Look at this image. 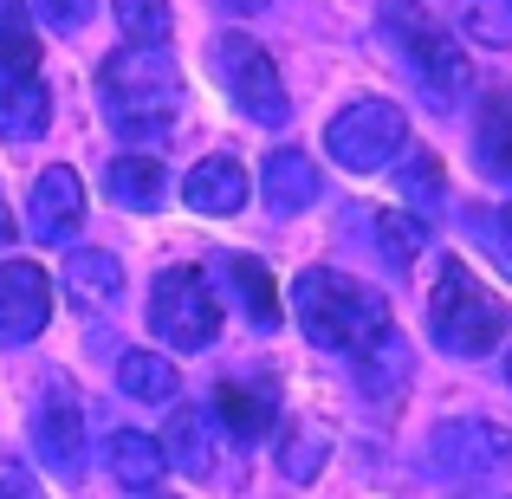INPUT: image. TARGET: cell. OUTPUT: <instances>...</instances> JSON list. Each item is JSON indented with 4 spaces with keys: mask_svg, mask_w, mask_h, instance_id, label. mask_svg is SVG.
Returning a JSON list of instances; mask_svg holds the SVG:
<instances>
[{
    "mask_svg": "<svg viewBox=\"0 0 512 499\" xmlns=\"http://www.w3.org/2000/svg\"><path fill=\"white\" fill-rule=\"evenodd\" d=\"M227 13H266V0H221Z\"/></svg>",
    "mask_w": 512,
    "mask_h": 499,
    "instance_id": "cell-34",
    "label": "cell"
},
{
    "mask_svg": "<svg viewBox=\"0 0 512 499\" xmlns=\"http://www.w3.org/2000/svg\"><path fill=\"white\" fill-rule=\"evenodd\" d=\"M506 383H512V350H506Z\"/></svg>",
    "mask_w": 512,
    "mask_h": 499,
    "instance_id": "cell-35",
    "label": "cell"
},
{
    "mask_svg": "<svg viewBox=\"0 0 512 499\" xmlns=\"http://www.w3.org/2000/svg\"><path fill=\"white\" fill-rule=\"evenodd\" d=\"M357 221H370V234H376V247H383L389 266H409L415 253L428 247V221H415L409 208H363Z\"/></svg>",
    "mask_w": 512,
    "mask_h": 499,
    "instance_id": "cell-25",
    "label": "cell"
},
{
    "mask_svg": "<svg viewBox=\"0 0 512 499\" xmlns=\"http://www.w3.org/2000/svg\"><path fill=\"white\" fill-rule=\"evenodd\" d=\"M52 325V273L33 260H7L0 266V344L20 350Z\"/></svg>",
    "mask_w": 512,
    "mask_h": 499,
    "instance_id": "cell-9",
    "label": "cell"
},
{
    "mask_svg": "<svg viewBox=\"0 0 512 499\" xmlns=\"http://www.w3.org/2000/svg\"><path fill=\"white\" fill-rule=\"evenodd\" d=\"M461 227H467V240H474V247H480V253H487V260L512 279V208H487V201H467V208H461Z\"/></svg>",
    "mask_w": 512,
    "mask_h": 499,
    "instance_id": "cell-26",
    "label": "cell"
},
{
    "mask_svg": "<svg viewBox=\"0 0 512 499\" xmlns=\"http://www.w3.org/2000/svg\"><path fill=\"white\" fill-rule=\"evenodd\" d=\"M428 331L448 357H487V350L506 344L512 331V312L500 292H487L461 260H448L428 286Z\"/></svg>",
    "mask_w": 512,
    "mask_h": 499,
    "instance_id": "cell-3",
    "label": "cell"
},
{
    "mask_svg": "<svg viewBox=\"0 0 512 499\" xmlns=\"http://www.w3.org/2000/svg\"><path fill=\"white\" fill-rule=\"evenodd\" d=\"M214 78L234 98V111L253 117L260 130H279L292 117V98H286V78H279L273 52L253 46L247 33H214Z\"/></svg>",
    "mask_w": 512,
    "mask_h": 499,
    "instance_id": "cell-5",
    "label": "cell"
},
{
    "mask_svg": "<svg viewBox=\"0 0 512 499\" xmlns=\"http://www.w3.org/2000/svg\"><path fill=\"white\" fill-rule=\"evenodd\" d=\"M409 376H415V357L396 331H383L370 350H357V389L370 402H396L402 389H409Z\"/></svg>",
    "mask_w": 512,
    "mask_h": 499,
    "instance_id": "cell-19",
    "label": "cell"
},
{
    "mask_svg": "<svg viewBox=\"0 0 512 499\" xmlns=\"http://www.w3.org/2000/svg\"><path fill=\"white\" fill-rule=\"evenodd\" d=\"M428 467L448 480H487L512 467V435L487 415H467V422H441L435 441H428Z\"/></svg>",
    "mask_w": 512,
    "mask_h": 499,
    "instance_id": "cell-8",
    "label": "cell"
},
{
    "mask_svg": "<svg viewBox=\"0 0 512 499\" xmlns=\"http://www.w3.org/2000/svg\"><path fill=\"white\" fill-rule=\"evenodd\" d=\"M227 286H234L240 312L253 318V331H279V292H273V273H266L253 253H227Z\"/></svg>",
    "mask_w": 512,
    "mask_h": 499,
    "instance_id": "cell-22",
    "label": "cell"
},
{
    "mask_svg": "<svg viewBox=\"0 0 512 499\" xmlns=\"http://www.w3.org/2000/svg\"><path fill=\"white\" fill-rule=\"evenodd\" d=\"M98 104L130 143H163L182 111V65L163 46H117L98 59Z\"/></svg>",
    "mask_w": 512,
    "mask_h": 499,
    "instance_id": "cell-1",
    "label": "cell"
},
{
    "mask_svg": "<svg viewBox=\"0 0 512 499\" xmlns=\"http://www.w3.org/2000/svg\"><path fill=\"white\" fill-rule=\"evenodd\" d=\"M383 33H389V46L402 52V72L422 78V91L435 104H448L454 91H461V78H467L461 39H454L435 13H422L415 0H383Z\"/></svg>",
    "mask_w": 512,
    "mask_h": 499,
    "instance_id": "cell-4",
    "label": "cell"
},
{
    "mask_svg": "<svg viewBox=\"0 0 512 499\" xmlns=\"http://www.w3.org/2000/svg\"><path fill=\"white\" fill-rule=\"evenodd\" d=\"M150 331L169 350H208L221 337V292L201 266H169L150 286Z\"/></svg>",
    "mask_w": 512,
    "mask_h": 499,
    "instance_id": "cell-7",
    "label": "cell"
},
{
    "mask_svg": "<svg viewBox=\"0 0 512 499\" xmlns=\"http://www.w3.org/2000/svg\"><path fill=\"white\" fill-rule=\"evenodd\" d=\"M175 383H182V370H175L163 350H124L117 357V389L130 402H169Z\"/></svg>",
    "mask_w": 512,
    "mask_h": 499,
    "instance_id": "cell-24",
    "label": "cell"
},
{
    "mask_svg": "<svg viewBox=\"0 0 512 499\" xmlns=\"http://www.w3.org/2000/svg\"><path fill=\"white\" fill-rule=\"evenodd\" d=\"M124 46H163L169 39V0H111Z\"/></svg>",
    "mask_w": 512,
    "mask_h": 499,
    "instance_id": "cell-29",
    "label": "cell"
},
{
    "mask_svg": "<svg viewBox=\"0 0 512 499\" xmlns=\"http://www.w3.org/2000/svg\"><path fill=\"white\" fill-rule=\"evenodd\" d=\"M52 124V91L39 72H0V137L7 143H33Z\"/></svg>",
    "mask_w": 512,
    "mask_h": 499,
    "instance_id": "cell-16",
    "label": "cell"
},
{
    "mask_svg": "<svg viewBox=\"0 0 512 499\" xmlns=\"http://www.w3.org/2000/svg\"><path fill=\"white\" fill-rule=\"evenodd\" d=\"M461 33L474 46L506 52L512 46V0H461Z\"/></svg>",
    "mask_w": 512,
    "mask_h": 499,
    "instance_id": "cell-28",
    "label": "cell"
},
{
    "mask_svg": "<svg viewBox=\"0 0 512 499\" xmlns=\"http://www.w3.org/2000/svg\"><path fill=\"white\" fill-rule=\"evenodd\" d=\"M396 195H402V208H409L415 221H435V214L448 208V175H441V163L428 150H409L396 163Z\"/></svg>",
    "mask_w": 512,
    "mask_h": 499,
    "instance_id": "cell-23",
    "label": "cell"
},
{
    "mask_svg": "<svg viewBox=\"0 0 512 499\" xmlns=\"http://www.w3.org/2000/svg\"><path fill=\"white\" fill-rule=\"evenodd\" d=\"M39 65V26L26 0H0V72H33Z\"/></svg>",
    "mask_w": 512,
    "mask_h": 499,
    "instance_id": "cell-27",
    "label": "cell"
},
{
    "mask_svg": "<svg viewBox=\"0 0 512 499\" xmlns=\"http://www.w3.org/2000/svg\"><path fill=\"white\" fill-rule=\"evenodd\" d=\"M163 454L182 474H214V415L208 409H175L169 415V428H163Z\"/></svg>",
    "mask_w": 512,
    "mask_h": 499,
    "instance_id": "cell-20",
    "label": "cell"
},
{
    "mask_svg": "<svg viewBox=\"0 0 512 499\" xmlns=\"http://www.w3.org/2000/svg\"><path fill=\"white\" fill-rule=\"evenodd\" d=\"M59 279H65V299H72L85 318L111 312V305L124 299V260H117V253H104V247H78L72 260H65Z\"/></svg>",
    "mask_w": 512,
    "mask_h": 499,
    "instance_id": "cell-13",
    "label": "cell"
},
{
    "mask_svg": "<svg viewBox=\"0 0 512 499\" xmlns=\"http://www.w3.org/2000/svg\"><path fill=\"white\" fill-rule=\"evenodd\" d=\"M292 312H299V331L318 350H350V357L370 350L383 331H396L383 292L350 273H331V266H312V273L292 279Z\"/></svg>",
    "mask_w": 512,
    "mask_h": 499,
    "instance_id": "cell-2",
    "label": "cell"
},
{
    "mask_svg": "<svg viewBox=\"0 0 512 499\" xmlns=\"http://www.w3.org/2000/svg\"><path fill=\"white\" fill-rule=\"evenodd\" d=\"M0 499H46L26 467H0Z\"/></svg>",
    "mask_w": 512,
    "mask_h": 499,
    "instance_id": "cell-32",
    "label": "cell"
},
{
    "mask_svg": "<svg viewBox=\"0 0 512 499\" xmlns=\"http://www.w3.org/2000/svg\"><path fill=\"white\" fill-rule=\"evenodd\" d=\"M474 156L487 175L512 182V91H487L474 117Z\"/></svg>",
    "mask_w": 512,
    "mask_h": 499,
    "instance_id": "cell-21",
    "label": "cell"
},
{
    "mask_svg": "<svg viewBox=\"0 0 512 499\" xmlns=\"http://www.w3.org/2000/svg\"><path fill=\"white\" fill-rule=\"evenodd\" d=\"M13 234H20V227H13V214H7V201H0V247H13Z\"/></svg>",
    "mask_w": 512,
    "mask_h": 499,
    "instance_id": "cell-33",
    "label": "cell"
},
{
    "mask_svg": "<svg viewBox=\"0 0 512 499\" xmlns=\"http://www.w3.org/2000/svg\"><path fill=\"white\" fill-rule=\"evenodd\" d=\"M325 454H331L325 428H292V435L279 441V474H286V480H318Z\"/></svg>",
    "mask_w": 512,
    "mask_h": 499,
    "instance_id": "cell-30",
    "label": "cell"
},
{
    "mask_svg": "<svg viewBox=\"0 0 512 499\" xmlns=\"http://www.w3.org/2000/svg\"><path fill=\"white\" fill-rule=\"evenodd\" d=\"M143 499H169V493H143Z\"/></svg>",
    "mask_w": 512,
    "mask_h": 499,
    "instance_id": "cell-36",
    "label": "cell"
},
{
    "mask_svg": "<svg viewBox=\"0 0 512 499\" xmlns=\"http://www.w3.org/2000/svg\"><path fill=\"white\" fill-rule=\"evenodd\" d=\"M182 201L195 214H240L247 208V169L234 156H201L182 182Z\"/></svg>",
    "mask_w": 512,
    "mask_h": 499,
    "instance_id": "cell-17",
    "label": "cell"
},
{
    "mask_svg": "<svg viewBox=\"0 0 512 499\" xmlns=\"http://www.w3.org/2000/svg\"><path fill=\"white\" fill-rule=\"evenodd\" d=\"M26 221H33V240H46V247L72 240L78 221H85V182H78V169L52 163L46 175H39L33 201H26Z\"/></svg>",
    "mask_w": 512,
    "mask_h": 499,
    "instance_id": "cell-12",
    "label": "cell"
},
{
    "mask_svg": "<svg viewBox=\"0 0 512 499\" xmlns=\"http://www.w3.org/2000/svg\"><path fill=\"white\" fill-rule=\"evenodd\" d=\"M91 7H98V0H33V13L52 26V33H78V26L91 20Z\"/></svg>",
    "mask_w": 512,
    "mask_h": 499,
    "instance_id": "cell-31",
    "label": "cell"
},
{
    "mask_svg": "<svg viewBox=\"0 0 512 499\" xmlns=\"http://www.w3.org/2000/svg\"><path fill=\"white\" fill-rule=\"evenodd\" d=\"M104 467H111V480L124 493H156L163 487V474H169V454H163V441L150 435V428H117L111 441H104Z\"/></svg>",
    "mask_w": 512,
    "mask_h": 499,
    "instance_id": "cell-14",
    "label": "cell"
},
{
    "mask_svg": "<svg viewBox=\"0 0 512 499\" xmlns=\"http://www.w3.org/2000/svg\"><path fill=\"white\" fill-rule=\"evenodd\" d=\"M325 150H331V163L350 169V175H376L409 150V117L389 98H357L325 124Z\"/></svg>",
    "mask_w": 512,
    "mask_h": 499,
    "instance_id": "cell-6",
    "label": "cell"
},
{
    "mask_svg": "<svg viewBox=\"0 0 512 499\" xmlns=\"http://www.w3.org/2000/svg\"><path fill=\"white\" fill-rule=\"evenodd\" d=\"M104 195H111L117 208H130V214H156L169 201V175H163V163H156L150 150H130V156H117V163L104 169Z\"/></svg>",
    "mask_w": 512,
    "mask_h": 499,
    "instance_id": "cell-18",
    "label": "cell"
},
{
    "mask_svg": "<svg viewBox=\"0 0 512 499\" xmlns=\"http://www.w3.org/2000/svg\"><path fill=\"white\" fill-rule=\"evenodd\" d=\"M33 454H39V467L59 474V480L85 474V409H78L65 389H52L33 409Z\"/></svg>",
    "mask_w": 512,
    "mask_h": 499,
    "instance_id": "cell-10",
    "label": "cell"
},
{
    "mask_svg": "<svg viewBox=\"0 0 512 499\" xmlns=\"http://www.w3.org/2000/svg\"><path fill=\"white\" fill-rule=\"evenodd\" d=\"M214 428H227L234 441H266L273 435V422H279V383L273 376H234V383H221L214 389Z\"/></svg>",
    "mask_w": 512,
    "mask_h": 499,
    "instance_id": "cell-11",
    "label": "cell"
},
{
    "mask_svg": "<svg viewBox=\"0 0 512 499\" xmlns=\"http://www.w3.org/2000/svg\"><path fill=\"white\" fill-rule=\"evenodd\" d=\"M318 188H325V175L305 150H273L260 163V201L273 214H305L318 201Z\"/></svg>",
    "mask_w": 512,
    "mask_h": 499,
    "instance_id": "cell-15",
    "label": "cell"
}]
</instances>
